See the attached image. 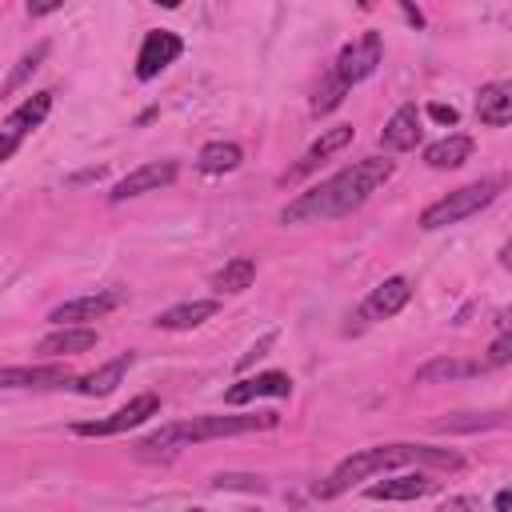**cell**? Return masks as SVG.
Listing matches in <instances>:
<instances>
[{
	"label": "cell",
	"instance_id": "1",
	"mask_svg": "<svg viewBox=\"0 0 512 512\" xmlns=\"http://www.w3.org/2000/svg\"><path fill=\"white\" fill-rule=\"evenodd\" d=\"M392 172H396V164L384 160V156L356 160V164L340 168L336 176L320 180L316 188L300 192V196L280 212V220H284V224H320V220L348 216V212H356Z\"/></svg>",
	"mask_w": 512,
	"mask_h": 512
},
{
	"label": "cell",
	"instance_id": "2",
	"mask_svg": "<svg viewBox=\"0 0 512 512\" xmlns=\"http://www.w3.org/2000/svg\"><path fill=\"white\" fill-rule=\"evenodd\" d=\"M276 412H256V416H192V420H176L156 428L152 436H144L136 444L140 456L156 460V456H176L180 448L204 444V440H220V436H244V432H264L276 428Z\"/></svg>",
	"mask_w": 512,
	"mask_h": 512
},
{
	"label": "cell",
	"instance_id": "3",
	"mask_svg": "<svg viewBox=\"0 0 512 512\" xmlns=\"http://www.w3.org/2000/svg\"><path fill=\"white\" fill-rule=\"evenodd\" d=\"M420 448L424 444H380V448H364V452H352L348 460H340L332 468V476L324 484H316V496L320 500H332L340 492H348L356 480H368L376 472H388V468H400V464H420Z\"/></svg>",
	"mask_w": 512,
	"mask_h": 512
},
{
	"label": "cell",
	"instance_id": "4",
	"mask_svg": "<svg viewBox=\"0 0 512 512\" xmlns=\"http://www.w3.org/2000/svg\"><path fill=\"white\" fill-rule=\"evenodd\" d=\"M504 180H476V184H464L448 196H440L436 204H428L420 212V228L424 232H436V228H448V224H460L468 216H476L480 208H488L496 196H500Z\"/></svg>",
	"mask_w": 512,
	"mask_h": 512
},
{
	"label": "cell",
	"instance_id": "5",
	"mask_svg": "<svg viewBox=\"0 0 512 512\" xmlns=\"http://www.w3.org/2000/svg\"><path fill=\"white\" fill-rule=\"evenodd\" d=\"M380 56H384V40H380V32H364L360 40H352V44L340 48L332 72L352 88V84H360V80H368V76L376 72Z\"/></svg>",
	"mask_w": 512,
	"mask_h": 512
},
{
	"label": "cell",
	"instance_id": "6",
	"mask_svg": "<svg viewBox=\"0 0 512 512\" xmlns=\"http://www.w3.org/2000/svg\"><path fill=\"white\" fill-rule=\"evenodd\" d=\"M156 412H160V396H156V392H140V396H132L124 408H116L108 420H88V424H76L72 432H76V436H116V432H128V428L144 424V420L156 416Z\"/></svg>",
	"mask_w": 512,
	"mask_h": 512
},
{
	"label": "cell",
	"instance_id": "7",
	"mask_svg": "<svg viewBox=\"0 0 512 512\" xmlns=\"http://www.w3.org/2000/svg\"><path fill=\"white\" fill-rule=\"evenodd\" d=\"M184 52V40L168 28H152L140 44V56H136V76L140 80H156L168 64H176V56Z\"/></svg>",
	"mask_w": 512,
	"mask_h": 512
},
{
	"label": "cell",
	"instance_id": "8",
	"mask_svg": "<svg viewBox=\"0 0 512 512\" xmlns=\"http://www.w3.org/2000/svg\"><path fill=\"white\" fill-rule=\"evenodd\" d=\"M172 180H176V160H152V164L132 168L124 180H116V188L108 192V200H112V204H120V200H132V196L156 192V188H164V184H172Z\"/></svg>",
	"mask_w": 512,
	"mask_h": 512
},
{
	"label": "cell",
	"instance_id": "9",
	"mask_svg": "<svg viewBox=\"0 0 512 512\" xmlns=\"http://www.w3.org/2000/svg\"><path fill=\"white\" fill-rule=\"evenodd\" d=\"M76 376L68 372V364H8L0 368V388H64Z\"/></svg>",
	"mask_w": 512,
	"mask_h": 512
},
{
	"label": "cell",
	"instance_id": "10",
	"mask_svg": "<svg viewBox=\"0 0 512 512\" xmlns=\"http://www.w3.org/2000/svg\"><path fill=\"white\" fill-rule=\"evenodd\" d=\"M352 136H356V128L352 124H336V128H324L320 132V140H312V148L300 156V164H292L288 172H284V180H300V176H308V172H316L328 156H336L340 148H348L352 144Z\"/></svg>",
	"mask_w": 512,
	"mask_h": 512
},
{
	"label": "cell",
	"instance_id": "11",
	"mask_svg": "<svg viewBox=\"0 0 512 512\" xmlns=\"http://www.w3.org/2000/svg\"><path fill=\"white\" fill-rule=\"evenodd\" d=\"M124 296L120 292H92V296H76V300H64L48 312L52 324H88V320H100L108 316Z\"/></svg>",
	"mask_w": 512,
	"mask_h": 512
},
{
	"label": "cell",
	"instance_id": "12",
	"mask_svg": "<svg viewBox=\"0 0 512 512\" xmlns=\"http://www.w3.org/2000/svg\"><path fill=\"white\" fill-rule=\"evenodd\" d=\"M416 144H420V112H416V104H400L380 132V148L384 152H412Z\"/></svg>",
	"mask_w": 512,
	"mask_h": 512
},
{
	"label": "cell",
	"instance_id": "13",
	"mask_svg": "<svg viewBox=\"0 0 512 512\" xmlns=\"http://www.w3.org/2000/svg\"><path fill=\"white\" fill-rule=\"evenodd\" d=\"M408 300H412V280H408V276H388V280L376 284L372 296L364 300V316H372V320H388V316H396Z\"/></svg>",
	"mask_w": 512,
	"mask_h": 512
},
{
	"label": "cell",
	"instance_id": "14",
	"mask_svg": "<svg viewBox=\"0 0 512 512\" xmlns=\"http://www.w3.org/2000/svg\"><path fill=\"white\" fill-rule=\"evenodd\" d=\"M256 396H292V380L284 372H260V376H244L224 392V404H248Z\"/></svg>",
	"mask_w": 512,
	"mask_h": 512
},
{
	"label": "cell",
	"instance_id": "15",
	"mask_svg": "<svg viewBox=\"0 0 512 512\" xmlns=\"http://www.w3.org/2000/svg\"><path fill=\"white\" fill-rule=\"evenodd\" d=\"M488 372L484 360H456V356H436L428 364L416 368V384H448V380H468V376H480Z\"/></svg>",
	"mask_w": 512,
	"mask_h": 512
},
{
	"label": "cell",
	"instance_id": "16",
	"mask_svg": "<svg viewBox=\"0 0 512 512\" xmlns=\"http://www.w3.org/2000/svg\"><path fill=\"white\" fill-rule=\"evenodd\" d=\"M476 116H480V124H488V128H504V124L512 120V84H504V80L484 84V88L476 92Z\"/></svg>",
	"mask_w": 512,
	"mask_h": 512
},
{
	"label": "cell",
	"instance_id": "17",
	"mask_svg": "<svg viewBox=\"0 0 512 512\" xmlns=\"http://www.w3.org/2000/svg\"><path fill=\"white\" fill-rule=\"evenodd\" d=\"M88 348H96V328H84V324H60V332H52L36 344L40 356H76Z\"/></svg>",
	"mask_w": 512,
	"mask_h": 512
},
{
	"label": "cell",
	"instance_id": "18",
	"mask_svg": "<svg viewBox=\"0 0 512 512\" xmlns=\"http://www.w3.org/2000/svg\"><path fill=\"white\" fill-rule=\"evenodd\" d=\"M132 352H124V356H116V360H108L104 368H96V372H88V376H80V380H72V388L80 392V396H108V392H116V384L124 380V372L132 368Z\"/></svg>",
	"mask_w": 512,
	"mask_h": 512
},
{
	"label": "cell",
	"instance_id": "19",
	"mask_svg": "<svg viewBox=\"0 0 512 512\" xmlns=\"http://www.w3.org/2000/svg\"><path fill=\"white\" fill-rule=\"evenodd\" d=\"M436 488L432 476L424 472H408V476H396V480H380V484H368V500H420Z\"/></svg>",
	"mask_w": 512,
	"mask_h": 512
},
{
	"label": "cell",
	"instance_id": "20",
	"mask_svg": "<svg viewBox=\"0 0 512 512\" xmlns=\"http://www.w3.org/2000/svg\"><path fill=\"white\" fill-rule=\"evenodd\" d=\"M216 312H220L216 300H188V304H176V308L160 312L152 324H156V328H168V332H184V328H200V324L212 320Z\"/></svg>",
	"mask_w": 512,
	"mask_h": 512
},
{
	"label": "cell",
	"instance_id": "21",
	"mask_svg": "<svg viewBox=\"0 0 512 512\" xmlns=\"http://www.w3.org/2000/svg\"><path fill=\"white\" fill-rule=\"evenodd\" d=\"M472 136H464V132H452V136H444V140H436V144H428L424 148V164L428 168H460L468 156H472Z\"/></svg>",
	"mask_w": 512,
	"mask_h": 512
},
{
	"label": "cell",
	"instance_id": "22",
	"mask_svg": "<svg viewBox=\"0 0 512 512\" xmlns=\"http://www.w3.org/2000/svg\"><path fill=\"white\" fill-rule=\"evenodd\" d=\"M240 160H244V148H240L236 140H212V144H204V148H200L196 168H200V172H208V176H224V172L240 168Z\"/></svg>",
	"mask_w": 512,
	"mask_h": 512
},
{
	"label": "cell",
	"instance_id": "23",
	"mask_svg": "<svg viewBox=\"0 0 512 512\" xmlns=\"http://www.w3.org/2000/svg\"><path fill=\"white\" fill-rule=\"evenodd\" d=\"M52 112V92H32L24 104H16L12 108V116H8V124L4 128H12L16 136H24V132H32L36 124H44V116Z\"/></svg>",
	"mask_w": 512,
	"mask_h": 512
},
{
	"label": "cell",
	"instance_id": "24",
	"mask_svg": "<svg viewBox=\"0 0 512 512\" xmlns=\"http://www.w3.org/2000/svg\"><path fill=\"white\" fill-rule=\"evenodd\" d=\"M252 280H256V260H252V256H232V260L212 276V288H216V292H244V288H252Z\"/></svg>",
	"mask_w": 512,
	"mask_h": 512
},
{
	"label": "cell",
	"instance_id": "25",
	"mask_svg": "<svg viewBox=\"0 0 512 512\" xmlns=\"http://www.w3.org/2000/svg\"><path fill=\"white\" fill-rule=\"evenodd\" d=\"M44 60H48V40L32 44V52H24V56L16 60V68H12V72H8V80L0 84V96L16 92V88H20V84H24V80H28V76H32V72H36V68L44 64Z\"/></svg>",
	"mask_w": 512,
	"mask_h": 512
},
{
	"label": "cell",
	"instance_id": "26",
	"mask_svg": "<svg viewBox=\"0 0 512 512\" xmlns=\"http://www.w3.org/2000/svg\"><path fill=\"white\" fill-rule=\"evenodd\" d=\"M344 96H348V84L336 76V72H328L324 80H320V88H316V100H312V112L316 116H324V112H332V108H340L344 104Z\"/></svg>",
	"mask_w": 512,
	"mask_h": 512
},
{
	"label": "cell",
	"instance_id": "27",
	"mask_svg": "<svg viewBox=\"0 0 512 512\" xmlns=\"http://www.w3.org/2000/svg\"><path fill=\"white\" fill-rule=\"evenodd\" d=\"M504 412H484V416H448L440 420L444 432H480V428H500Z\"/></svg>",
	"mask_w": 512,
	"mask_h": 512
},
{
	"label": "cell",
	"instance_id": "28",
	"mask_svg": "<svg viewBox=\"0 0 512 512\" xmlns=\"http://www.w3.org/2000/svg\"><path fill=\"white\" fill-rule=\"evenodd\" d=\"M212 488H220V492H264L268 484L252 472H220V476H212Z\"/></svg>",
	"mask_w": 512,
	"mask_h": 512
},
{
	"label": "cell",
	"instance_id": "29",
	"mask_svg": "<svg viewBox=\"0 0 512 512\" xmlns=\"http://www.w3.org/2000/svg\"><path fill=\"white\" fill-rule=\"evenodd\" d=\"M508 360H512V336H508V328H504V332L492 340V348H488V360H484V364H488V368H500V364H508Z\"/></svg>",
	"mask_w": 512,
	"mask_h": 512
},
{
	"label": "cell",
	"instance_id": "30",
	"mask_svg": "<svg viewBox=\"0 0 512 512\" xmlns=\"http://www.w3.org/2000/svg\"><path fill=\"white\" fill-rule=\"evenodd\" d=\"M272 344H276V328H272V332H264V336H260V340H256V344L236 360V368H240V372H244V368H252L260 356H268V348H272Z\"/></svg>",
	"mask_w": 512,
	"mask_h": 512
},
{
	"label": "cell",
	"instance_id": "31",
	"mask_svg": "<svg viewBox=\"0 0 512 512\" xmlns=\"http://www.w3.org/2000/svg\"><path fill=\"white\" fill-rule=\"evenodd\" d=\"M20 140H24V136H16L12 128H0V164L16 156V148H20Z\"/></svg>",
	"mask_w": 512,
	"mask_h": 512
},
{
	"label": "cell",
	"instance_id": "32",
	"mask_svg": "<svg viewBox=\"0 0 512 512\" xmlns=\"http://www.w3.org/2000/svg\"><path fill=\"white\" fill-rule=\"evenodd\" d=\"M428 116H432L436 124H456V120H460V112H456L452 104H428Z\"/></svg>",
	"mask_w": 512,
	"mask_h": 512
},
{
	"label": "cell",
	"instance_id": "33",
	"mask_svg": "<svg viewBox=\"0 0 512 512\" xmlns=\"http://www.w3.org/2000/svg\"><path fill=\"white\" fill-rule=\"evenodd\" d=\"M68 0H28V16H52V12H60Z\"/></svg>",
	"mask_w": 512,
	"mask_h": 512
},
{
	"label": "cell",
	"instance_id": "34",
	"mask_svg": "<svg viewBox=\"0 0 512 512\" xmlns=\"http://www.w3.org/2000/svg\"><path fill=\"white\" fill-rule=\"evenodd\" d=\"M512 504V492H496V512H504Z\"/></svg>",
	"mask_w": 512,
	"mask_h": 512
},
{
	"label": "cell",
	"instance_id": "35",
	"mask_svg": "<svg viewBox=\"0 0 512 512\" xmlns=\"http://www.w3.org/2000/svg\"><path fill=\"white\" fill-rule=\"evenodd\" d=\"M444 508H476V500H448Z\"/></svg>",
	"mask_w": 512,
	"mask_h": 512
},
{
	"label": "cell",
	"instance_id": "36",
	"mask_svg": "<svg viewBox=\"0 0 512 512\" xmlns=\"http://www.w3.org/2000/svg\"><path fill=\"white\" fill-rule=\"evenodd\" d=\"M152 4H160V8H180V0H152Z\"/></svg>",
	"mask_w": 512,
	"mask_h": 512
},
{
	"label": "cell",
	"instance_id": "37",
	"mask_svg": "<svg viewBox=\"0 0 512 512\" xmlns=\"http://www.w3.org/2000/svg\"><path fill=\"white\" fill-rule=\"evenodd\" d=\"M372 4H376V0H360V8H372Z\"/></svg>",
	"mask_w": 512,
	"mask_h": 512
}]
</instances>
